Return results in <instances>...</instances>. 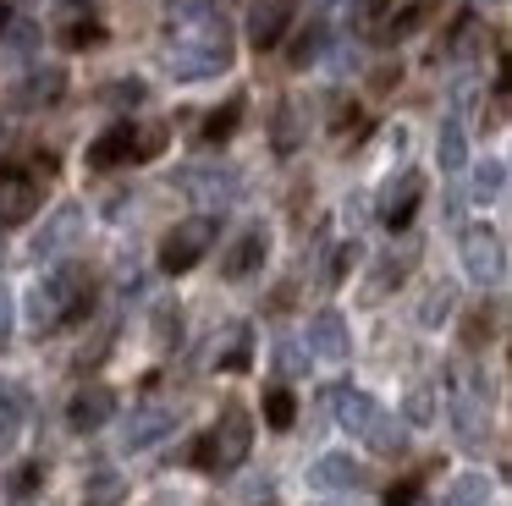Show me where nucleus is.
<instances>
[{
	"label": "nucleus",
	"mask_w": 512,
	"mask_h": 506,
	"mask_svg": "<svg viewBox=\"0 0 512 506\" xmlns=\"http://www.w3.org/2000/svg\"><path fill=\"white\" fill-rule=\"evenodd\" d=\"M166 66L171 77H215L232 66V33L210 0H177L166 22Z\"/></svg>",
	"instance_id": "nucleus-1"
},
{
	"label": "nucleus",
	"mask_w": 512,
	"mask_h": 506,
	"mask_svg": "<svg viewBox=\"0 0 512 506\" xmlns=\"http://www.w3.org/2000/svg\"><path fill=\"white\" fill-rule=\"evenodd\" d=\"M336 396V418H342V429L353 440H364L369 451H380V457H391V451H402V424L397 413H386V407L375 402L369 391H331Z\"/></svg>",
	"instance_id": "nucleus-2"
},
{
	"label": "nucleus",
	"mask_w": 512,
	"mask_h": 506,
	"mask_svg": "<svg viewBox=\"0 0 512 506\" xmlns=\"http://www.w3.org/2000/svg\"><path fill=\"white\" fill-rule=\"evenodd\" d=\"M89 303H94L89 275L72 270V264H67V270H56V275H45V281L34 286V297H28V308H34V325H39V330L72 325V319L89 314Z\"/></svg>",
	"instance_id": "nucleus-3"
},
{
	"label": "nucleus",
	"mask_w": 512,
	"mask_h": 506,
	"mask_svg": "<svg viewBox=\"0 0 512 506\" xmlns=\"http://www.w3.org/2000/svg\"><path fill=\"white\" fill-rule=\"evenodd\" d=\"M446 407H452V429L463 446H485V429H490V391H485V374L474 363H452L446 374Z\"/></svg>",
	"instance_id": "nucleus-4"
},
{
	"label": "nucleus",
	"mask_w": 512,
	"mask_h": 506,
	"mask_svg": "<svg viewBox=\"0 0 512 506\" xmlns=\"http://www.w3.org/2000/svg\"><path fill=\"white\" fill-rule=\"evenodd\" d=\"M248 446H254V424H248V413H243V407H226L221 424L199 440L193 462H199V468H210V473H232L237 462L248 457Z\"/></svg>",
	"instance_id": "nucleus-5"
},
{
	"label": "nucleus",
	"mask_w": 512,
	"mask_h": 506,
	"mask_svg": "<svg viewBox=\"0 0 512 506\" xmlns=\"http://www.w3.org/2000/svg\"><path fill=\"white\" fill-rule=\"evenodd\" d=\"M210 242H215V220H210V215L182 220V226L171 231L166 242H160V270H171V275L193 270V264H199L204 253H210Z\"/></svg>",
	"instance_id": "nucleus-6"
},
{
	"label": "nucleus",
	"mask_w": 512,
	"mask_h": 506,
	"mask_svg": "<svg viewBox=\"0 0 512 506\" xmlns=\"http://www.w3.org/2000/svg\"><path fill=\"white\" fill-rule=\"evenodd\" d=\"M457 248H463V270H468V281L496 286L501 275H507V248H501V237H496L490 226H468Z\"/></svg>",
	"instance_id": "nucleus-7"
},
{
	"label": "nucleus",
	"mask_w": 512,
	"mask_h": 506,
	"mask_svg": "<svg viewBox=\"0 0 512 506\" xmlns=\"http://www.w3.org/2000/svg\"><path fill=\"white\" fill-rule=\"evenodd\" d=\"M39 215V182L28 171H0V226H23Z\"/></svg>",
	"instance_id": "nucleus-8"
},
{
	"label": "nucleus",
	"mask_w": 512,
	"mask_h": 506,
	"mask_svg": "<svg viewBox=\"0 0 512 506\" xmlns=\"http://www.w3.org/2000/svg\"><path fill=\"white\" fill-rule=\"evenodd\" d=\"M182 187H188L199 204L226 209L237 198V171L232 165H188V171H182Z\"/></svg>",
	"instance_id": "nucleus-9"
},
{
	"label": "nucleus",
	"mask_w": 512,
	"mask_h": 506,
	"mask_svg": "<svg viewBox=\"0 0 512 506\" xmlns=\"http://www.w3.org/2000/svg\"><path fill=\"white\" fill-rule=\"evenodd\" d=\"M78 231H83V209L78 204H61L56 215L45 220V231L34 237V259H61V253L78 242Z\"/></svg>",
	"instance_id": "nucleus-10"
},
{
	"label": "nucleus",
	"mask_w": 512,
	"mask_h": 506,
	"mask_svg": "<svg viewBox=\"0 0 512 506\" xmlns=\"http://www.w3.org/2000/svg\"><path fill=\"white\" fill-rule=\"evenodd\" d=\"M309 352H320V358L342 363L347 352H353V336H347V319L336 314V308H325V314L309 319Z\"/></svg>",
	"instance_id": "nucleus-11"
},
{
	"label": "nucleus",
	"mask_w": 512,
	"mask_h": 506,
	"mask_svg": "<svg viewBox=\"0 0 512 506\" xmlns=\"http://www.w3.org/2000/svg\"><path fill=\"white\" fill-rule=\"evenodd\" d=\"M171 429H177V413H171V407H144V413L127 418L122 446H127V451H149L155 440H166Z\"/></svg>",
	"instance_id": "nucleus-12"
},
{
	"label": "nucleus",
	"mask_w": 512,
	"mask_h": 506,
	"mask_svg": "<svg viewBox=\"0 0 512 506\" xmlns=\"http://www.w3.org/2000/svg\"><path fill=\"white\" fill-rule=\"evenodd\" d=\"M309 484H314V490H364L369 468H364V462H353V457H320L309 468Z\"/></svg>",
	"instance_id": "nucleus-13"
},
{
	"label": "nucleus",
	"mask_w": 512,
	"mask_h": 506,
	"mask_svg": "<svg viewBox=\"0 0 512 506\" xmlns=\"http://www.w3.org/2000/svg\"><path fill=\"white\" fill-rule=\"evenodd\" d=\"M111 413H116V391H105V385H89V391H78V396H72L67 424L78 429V435H89V429H100Z\"/></svg>",
	"instance_id": "nucleus-14"
},
{
	"label": "nucleus",
	"mask_w": 512,
	"mask_h": 506,
	"mask_svg": "<svg viewBox=\"0 0 512 506\" xmlns=\"http://www.w3.org/2000/svg\"><path fill=\"white\" fill-rule=\"evenodd\" d=\"M287 22H292V0H259V6L248 11V39H254L259 50H270V44H281Z\"/></svg>",
	"instance_id": "nucleus-15"
},
{
	"label": "nucleus",
	"mask_w": 512,
	"mask_h": 506,
	"mask_svg": "<svg viewBox=\"0 0 512 506\" xmlns=\"http://www.w3.org/2000/svg\"><path fill=\"white\" fill-rule=\"evenodd\" d=\"M265 253H270V237L254 226V231H243V237H237V248L226 253V264H221V270L232 275V281H243V275H254L259 264H265Z\"/></svg>",
	"instance_id": "nucleus-16"
},
{
	"label": "nucleus",
	"mask_w": 512,
	"mask_h": 506,
	"mask_svg": "<svg viewBox=\"0 0 512 506\" xmlns=\"http://www.w3.org/2000/svg\"><path fill=\"white\" fill-rule=\"evenodd\" d=\"M133 138H138V127H111L105 138L89 143V165L94 171H111V165L133 160Z\"/></svg>",
	"instance_id": "nucleus-17"
},
{
	"label": "nucleus",
	"mask_w": 512,
	"mask_h": 506,
	"mask_svg": "<svg viewBox=\"0 0 512 506\" xmlns=\"http://www.w3.org/2000/svg\"><path fill=\"white\" fill-rule=\"evenodd\" d=\"M61 88H67V72L61 66H39V72L23 77V88H17V105H50V99H61Z\"/></svg>",
	"instance_id": "nucleus-18"
},
{
	"label": "nucleus",
	"mask_w": 512,
	"mask_h": 506,
	"mask_svg": "<svg viewBox=\"0 0 512 506\" xmlns=\"http://www.w3.org/2000/svg\"><path fill=\"white\" fill-rule=\"evenodd\" d=\"M419 193H424V176L402 171V182L391 187V198H386V226H391V231H402V226L413 220V209H419Z\"/></svg>",
	"instance_id": "nucleus-19"
},
{
	"label": "nucleus",
	"mask_w": 512,
	"mask_h": 506,
	"mask_svg": "<svg viewBox=\"0 0 512 506\" xmlns=\"http://www.w3.org/2000/svg\"><path fill=\"white\" fill-rule=\"evenodd\" d=\"M23 413H28L23 391H17L12 380H0V451H6L17 435H23Z\"/></svg>",
	"instance_id": "nucleus-20"
},
{
	"label": "nucleus",
	"mask_w": 512,
	"mask_h": 506,
	"mask_svg": "<svg viewBox=\"0 0 512 506\" xmlns=\"http://www.w3.org/2000/svg\"><path fill=\"white\" fill-rule=\"evenodd\" d=\"M435 154H441V171H463L468 165V138H463V121L457 116L441 121V143H435Z\"/></svg>",
	"instance_id": "nucleus-21"
},
{
	"label": "nucleus",
	"mask_w": 512,
	"mask_h": 506,
	"mask_svg": "<svg viewBox=\"0 0 512 506\" xmlns=\"http://www.w3.org/2000/svg\"><path fill=\"white\" fill-rule=\"evenodd\" d=\"M485 501H490V479H485V473H463V479L446 490L441 506H485Z\"/></svg>",
	"instance_id": "nucleus-22"
},
{
	"label": "nucleus",
	"mask_w": 512,
	"mask_h": 506,
	"mask_svg": "<svg viewBox=\"0 0 512 506\" xmlns=\"http://www.w3.org/2000/svg\"><path fill=\"white\" fill-rule=\"evenodd\" d=\"M501 193H507V165H501V160L479 165V176H474V198H479V204H490V198H501Z\"/></svg>",
	"instance_id": "nucleus-23"
},
{
	"label": "nucleus",
	"mask_w": 512,
	"mask_h": 506,
	"mask_svg": "<svg viewBox=\"0 0 512 506\" xmlns=\"http://www.w3.org/2000/svg\"><path fill=\"white\" fill-rule=\"evenodd\" d=\"M452 303H457L452 286H430V297H424V308H419V325H441V319L452 314Z\"/></svg>",
	"instance_id": "nucleus-24"
},
{
	"label": "nucleus",
	"mask_w": 512,
	"mask_h": 506,
	"mask_svg": "<svg viewBox=\"0 0 512 506\" xmlns=\"http://www.w3.org/2000/svg\"><path fill=\"white\" fill-rule=\"evenodd\" d=\"M320 50H325V28H320V22H309V28L298 33V44H292V66L320 61Z\"/></svg>",
	"instance_id": "nucleus-25"
},
{
	"label": "nucleus",
	"mask_w": 512,
	"mask_h": 506,
	"mask_svg": "<svg viewBox=\"0 0 512 506\" xmlns=\"http://www.w3.org/2000/svg\"><path fill=\"white\" fill-rule=\"evenodd\" d=\"M265 418H270V429H292V418H298L292 391H270V396H265Z\"/></svg>",
	"instance_id": "nucleus-26"
},
{
	"label": "nucleus",
	"mask_w": 512,
	"mask_h": 506,
	"mask_svg": "<svg viewBox=\"0 0 512 506\" xmlns=\"http://www.w3.org/2000/svg\"><path fill=\"white\" fill-rule=\"evenodd\" d=\"M237 116H243V105H237V99L226 110H215V116L204 121V143H226V138H232V127H237Z\"/></svg>",
	"instance_id": "nucleus-27"
},
{
	"label": "nucleus",
	"mask_w": 512,
	"mask_h": 506,
	"mask_svg": "<svg viewBox=\"0 0 512 506\" xmlns=\"http://www.w3.org/2000/svg\"><path fill=\"white\" fill-rule=\"evenodd\" d=\"M100 39H105L100 22H72V28H67V44H72V50H89V44H100Z\"/></svg>",
	"instance_id": "nucleus-28"
},
{
	"label": "nucleus",
	"mask_w": 512,
	"mask_h": 506,
	"mask_svg": "<svg viewBox=\"0 0 512 506\" xmlns=\"http://www.w3.org/2000/svg\"><path fill=\"white\" fill-rule=\"evenodd\" d=\"M116 490H122V484H116V473H100V479H94V490H89V506H111Z\"/></svg>",
	"instance_id": "nucleus-29"
},
{
	"label": "nucleus",
	"mask_w": 512,
	"mask_h": 506,
	"mask_svg": "<svg viewBox=\"0 0 512 506\" xmlns=\"http://www.w3.org/2000/svg\"><path fill=\"white\" fill-rule=\"evenodd\" d=\"M408 418H413V424H430V391H413V402H408Z\"/></svg>",
	"instance_id": "nucleus-30"
},
{
	"label": "nucleus",
	"mask_w": 512,
	"mask_h": 506,
	"mask_svg": "<svg viewBox=\"0 0 512 506\" xmlns=\"http://www.w3.org/2000/svg\"><path fill=\"white\" fill-rule=\"evenodd\" d=\"M413 495H419V484H391V495H386V506H413Z\"/></svg>",
	"instance_id": "nucleus-31"
},
{
	"label": "nucleus",
	"mask_w": 512,
	"mask_h": 506,
	"mask_svg": "<svg viewBox=\"0 0 512 506\" xmlns=\"http://www.w3.org/2000/svg\"><path fill=\"white\" fill-rule=\"evenodd\" d=\"M12 336V297H6V281H0V347Z\"/></svg>",
	"instance_id": "nucleus-32"
},
{
	"label": "nucleus",
	"mask_w": 512,
	"mask_h": 506,
	"mask_svg": "<svg viewBox=\"0 0 512 506\" xmlns=\"http://www.w3.org/2000/svg\"><path fill=\"white\" fill-rule=\"evenodd\" d=\"M111 99H122V105L133 99V105H138V99H144V83H138V77H127V83H116V88H111Z\"/></svg>",
	"instance_id": "nucleus-33"
},
{
	"label": "nucleus",
	"mask_w": 512,
	"mask_h": 506,
	"mask_svg": "<svg viewBox=\"0 0 512 506\" xmlns=\"http://www.w3.org/2000/svg\"><path fill=\"white\" fill-rule=\"evenodd\" d=\"M281 369H287V374H303V358H298V347H292V341H281Z\"/></svg>",
	"instance_id": "nucleus-34"
},
{
	"label": "nucleus",
	"mask_w": 512,
	"mask_h": 506,
	"mask_svg": "<svg viewBox=\"0 0 512 506\" xmlns=\"http://www.w3.org/2000/svg\"><path fill=\"white\" fill-rule=\"evenodd\" d=\"M12 22H17V17H12V6H0V33H12Z\"/></svg>",
	"instance_id": "nucleus-35"
},
{
	"label": "nucleus",
	"mask_w": 512,
	"mask_h": 506,
	"mask_svg": "<svg viewBox=\"0 0 512 506\" xmlns=\"http://www.w3.org/2000/svg\"><path fill=\"white\" fill-rule=\"evenodd\" d=\"M485 6H490V0H485Z\"/></svg>",
	"instance_id": "nucleus-36"
}]
</instances>
